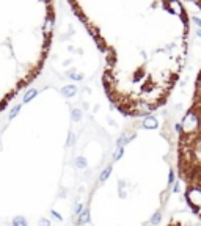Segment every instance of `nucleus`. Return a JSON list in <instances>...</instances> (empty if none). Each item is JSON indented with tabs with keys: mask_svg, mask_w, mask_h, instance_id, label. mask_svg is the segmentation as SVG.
Here are the masks:
<instances>
[{
	"mask_svg": "<svg viewBox=\"0 0 201 226\" xmlns=\"http://www.w3.org/2000/svg\"><path fill=\"white\" fill-rule=\"evenodd\" d=\"M53 30V0H0V112L40 76Z\"/></svg>",
	"mask_w": 201,
	"mask_h": 226,
	"instance_id": "f03ea898",
	"label": "nucleus"
},
{
	"mask_svg": "<svg viewBox=\"0 0 201 226\" xmlns=\"http://www.w3.org/2000/svg\"><path fill=\"white\" fill-rule=\"evenodd\" d=\"M165 226H201V221L192 212L190 215H187V214H175L167 221Z\"/></svg>",
	"mask_w": 201,
	"mask_h": 226,
	"instance_id": "7ed1b4c3",
	"label": "nucleus"
},
{
	"mask_svg": "<svg viewBox=\"0 0 201 226\" xmlns=\"http://www.w3.org/2000/svg\"><path fill=\"white\" fill-rule=\"evenodd\" d=\"M102 53V85L129 118L167 104L189 55L190 21L181 0H68Z\"/></svg>",
	"mask_w": 201,
	"mask_h": 226,
	"instance_id": "f257e3e1",
	"label": "nucleus"
}]
</instances>
